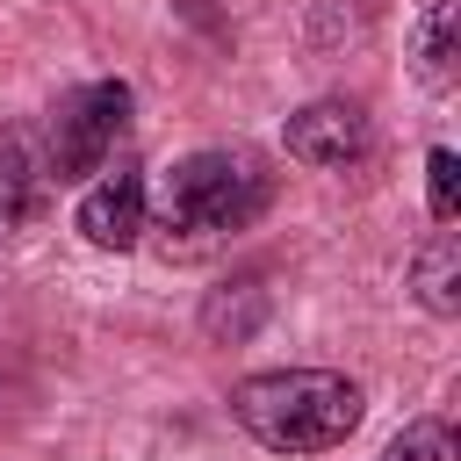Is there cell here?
Returning <instances> with one entry per match:
<instances>
[{
  "mask_svg": "<svg viewBox=\"0 0 461 461\" xmlns=\"http://www.w3.org/2000/svg\"><path fill=\"white\" fill-rule=\"evenodd\" d=\"M122 122H130V86L122 79H94V86H79V94H65L58 108H50V180H86V173H101V158L115 151V137H122Z\"/></svg>",
  "mask_w": 461,
  "mask_h": 461,
  "instance_id": "cell-3",
  "label": "cell"
},
{
  "mask_svg": "<svg viewBox=\"0 0 461 461\" xmlns=\"http://www.w3.org/2000/svg\"><path fill=\"white\" fill-rule=\"evenodd\" d=\"M360 411H367L360 382L331 367H274L230 389V418L274 454H331L360 432Z\"/></svg>",
  "mask_w": 461,
  "mask_h": 461,
  "instance_id": "cell-1",
  "label": "cell"
},
{
  "mask_svg": "<svg viewBox=\"0 0 461 461\" xmlns=\"http://www.w3.org/2000/svg\"><path fill=\"white\" fill-rule=\"evenodd\" d=\"M418 72H425V86L454 79V0H432L418 22Z\"/></svg>",
  "mask_w": 461,
  "mask_h": 461,
  "instance_id": "cell-8",
  "label": "cell"
},
{
  "mask_svg": "<svg viewBox=\"0 0 461 461\" xmlns=\"http://www.w3.org/2000/svg\"><path fill=\"white\" fill-rule=\"evenodd\" d=\"M382 461H461V439H454L447 418H411V425L382 447Z\"/></svg>",
  "mask_w": 461,
  "mask_h": 461,
  "instance_id": "cell-9",
  "label": "cell"
},
{
  "mask_svg": "<svg viewBox=\"0 0 461 461\" xmlns=\"http://www.w3.org/2000/svg\"><path fill=\"white\" fill-rule=\"evenodd\" d=\"M281 144H288V158H303V166H317V173H346V166L367 158L375 130H367V108H360V101H310V108L288 115Z\"/></svg>",
  "mask_w": 461,
  "mask_h": 461,
  "instance_id": "cell-4",
  "label": "cell"
},
{
  "mask_svg": "<svg viewBox=\"0 0 461 461\" xmlns=\"http://www.w3.org/2000/svg\"><path fill=\"white\" fill-rule=\"evenodd\" d=\"M144 216H151L144 180H137V173H108V180H94L86 202H79V238L101 245V252H130V245L144 238Z\"/></svg>",
  "mask_w": 461,
  "mask_h": 461,
  "instance_id": "cell-5",
  "label": "cell"
},
{
  "mask_svg": "<svg viewBox=\"0 0 461 461\" xmlns=\"http://www.w3.org/2000/svg\"><path fill=\"white\" fill-rule=\"evenodd\" d=\"M43 194H50V158L36 151L29 130H0V238H14L22 223H36Z\"/></svg>",
  "mask_w": 461,
  "mask_h": 461,
  "instance_id": "cell-6",
  "label": "cell"
},
{
  "mask_svg": "<svg viewBox=\"0 0 461 461\" xmlns=\"http://www.w3.org/2000/svg\"><path fill=\"white\" fill-rule=\"evenodd\" d=\"M425 202H432V223L461 216V158L447 144H432V158H425Z\"/></svg>",
  "mask_w": 461,
  "mask_h": 461,
  "instance_id": "cell-10",
  "label": "cell"
},
{
  "mask_svg": "<svg viewBox=\"0 0 461 461\" xmlns=\"http://www.w3.org/2000/svg\"><path fill=\"white\" fill-rule=\"evenodd\" d=\"M274 202V173L252 151H187L166 180H158V223L180 238H216V230H245L259 209Z\"/></svg>",
  "mask_w": 461,
  "mask_h": 461,
  "instance_id": "cell-2",
  "label": "cell"
},
{
  "mask_svg": "<svg viewBox=\"0 0 461 461\" xmlns=\"http://www.w3.org/2000/svg\"><path fill=\"white\" fill-rule=\"evenodd\" d=\"M411 288H418V303L432 317H454L461 310V245H454V230H432L411 252Z\"/></svg>",
  "mask_w": 461,
  "mask_h": 461,
  "instance_id": "cell-7",
  "label": "cell"
}]
</instances>
